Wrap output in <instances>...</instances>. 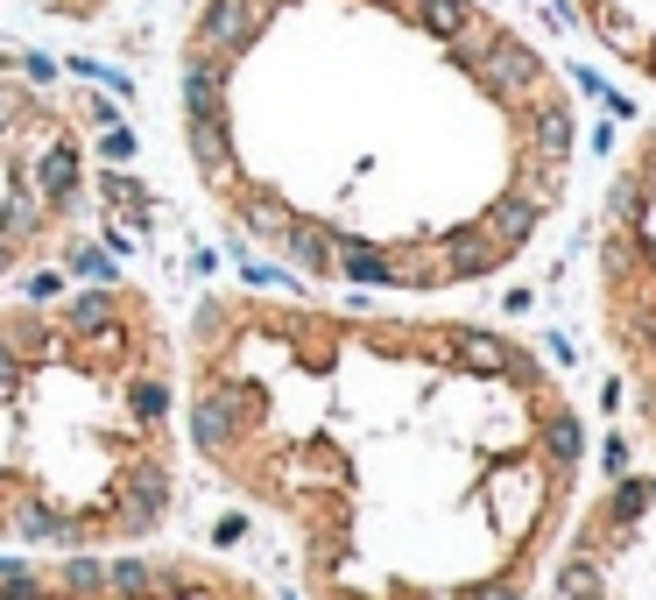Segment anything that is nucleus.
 I'll use <instances>...</instances> for the list:
<instances>
[{"label": "nucleus", "mask_w": 656, "mask_h": 600, "mask_svg": "<svg viewBox=\"0 0 656 600\" xmlns=\"http://www.w3.org/2000/svg\"><path fill=\"white\" fill-rule=\"evenodd\" d=\"M170 113L205 213L325 290L501 283L579 177L572 79L495 0H198Z\"/></svg>", "instance_id": "obj_1"}, {"label": "nucleus", "mask_w": 656, "mask_h": 600, "mask_svg": "<svg viewBox=\"0 0 656 600\" xmlns=\"http://www.w3.org/2000/svg\"><path fill=\"white\" fill-rule=\"evenodd\" d=\"M177 417L304 600H530L586 488L558 368L445 311L212 290L177 339Z\"/></svg>", "instance_id": "obj_2"}, {"label": "nucleus", "mask_w": 656, "mask_h": 600, "mask_svg": "<svg viewBox=\"0 0 656 600\" xmlns=\"http://www.w3.org/2000/svg\"><path fill=\"white\" fill-rule=\"evenodd\" d=\"M177 488L170 311L142 283L0 297V559L142 551Z\"/></svg>", "instance_id": "obj_3"}, {"label": "nucleus", "mask_w": 656, "mask_h": 600, "mask_svg": "<svg viewBox=\"0 0 656 600\" xmlns=\"http://www.w3.org/2000/svg\"><path fill=\"white\" fill-rule=\"evenodd\" d=\"M93 213V128L78 99L0 50V290L78 240Z\"/></svg>", "instance_id": "obj_4"}, {"label": "nucleus", "mask_w": 656, "mask_h": 600, "mask_svg": "<svg viewBox=\"0 0 656 600\" xmlns=\"http://www.w3.org/2000/svg\"><path fill=\"white\" fill-rule=\"evenodd\" d=\"M593 319L629 431L656 459V113L621 148L593 213Z\"/></svg>", "instance_id": "obj_5"}, {"label": "nucleus", "mask_w": 656, "mask_h": 600, "mask_svg": "<svg viewBox=\"0 0 656 600\" xmlns=\"http://www.w3.org/2000/svg\"><path fill=\"white\" fill-rule=\"evenodd\" d=\"M544 600H656V467L572 508L544 565Z\"/></svg>", "instance_id": "obj_6"}, {"label": "nucleus", "mask_w": 656, "mask_h": 600, "mask_svg": "<svg viewBox=\"0 0 656 600\" xmlns=\"http://www.w3.org/2000/svg\"><path fill=\"white\" fill-rule=\"evenodd\" d=\"M0 600H276L247 573L191 551H93V559H0Z\"/></svg>", "instance_id": "obj_7"}, {"label": "nucleus", "mask_w": 656, "mask_h": 600, "mask_svg": "<svg viewBox=\"0 0 656 600\" xmlns=\"http://www.w3.org/2000/svg\"><path fill=\"white\" fill-rule=\"evenodd\" d=\"M621 71L656 85V0H564Z\"/></svg>", "instance_id": "obj_8"}, {"label": "nucleus", "mask_w": 656, "mask_h": 600, "mask_svg": "<svg viewBox=\"0 0 656 600\" xmlns=\"http://www.w3.org/2000/svg\"><path fill=\"white\" fill-rule=\"evenodd\" d=\"M28 8H42L50 22H99L113 0H28Z\"/></svg>", "instance_id": "obj_9"}]
</instances>
